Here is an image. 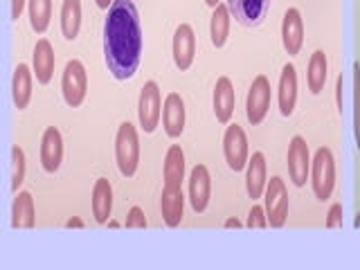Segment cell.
Returning a JSON list of instances; mask_svg holds the SVG:
<instances>
[{"mask_svg": "<svg viewBox=\"0 0 360 270\" xmlns=\"http://www.w3.org/2000/svg\"><path fill=\"white\" fill-rule=\"evenodd\" d=\"M104 59L117 82L133 79L142 59V27L133 0H115L104 20Z\"/></svg>", "mask_w": 360, "mask_h": 270, "instance_id": "1", "label": "cell"}, {"mask_svg": "<svg viewBox=\"0 0 360 270\" xmlns=\"http://www.w3.org/2000/svg\"><path fill=\"white\" fill-rule=\"evenodd\" d=\"M311 189L320 202L329 200L335 189V158L329 146H320L311 160Z\"/></svg>", "mask_w": 360, "mask_h": 270, "instance_id": "2", "label": "cell"}, {"mask_svg": "<svg viewBox=\"0 0 360 270\" xmlns=\"http://www.w3.org/2000/svg\"><path fill=\"white\" fill-rule=\"evenodd\" d=\"M115 160L124 178H133L140 165V138L131 122L120 124L115 135Z\"/></svg>", "mask_w": 360, "mask_h": 270, "instance_id": "3", "label": "cell"}, {"mask_svg": "<svg viewBox=\"0 0 360 270\" xmlns=\"http://www.w3.org/2000/svg\"><path fill=\"white\" fill-rule=\"evenodd\" d=\"M264 210L268 217L270 228H284L288 219V189L286 183L279 176H273L268 180L266 191H264Z\"/></svg>", "mask_w": 360, "mask_h": 270, "instance_id": "4", "label": "cell"}, {"mask_svg": "<svg viewBox=\"0 0 360 270\" xmlns=\"http://www.w3.org/2000/svg\"><path fill=\"white\" fill-rule=\"evenodd\" d=\"M162 117V93L155 82H146L138 99V120L144 133H153Z\"/></svg>", "mask_w": 360, "mask_h": 270, "instance_id": "5", "label": "cell"}, {"mask_svg": "<svg viewBox=\"0 0 360 270\" xmlns=\"http://www.w3.org/2000/svg\"><path fill=\"white\" fill-rule=\"evenodd\" d=\"M61 93H63V101L70 108H79L84 104L86 93H88V75L82 61H68L65 70L61 77Z\"/></svg>", "mask_w": 360, "mask_h": 270, "instance_id": "6", "label": "cell"}, {"mask_svg": "<svg viewBox=\"0 0 360 270\" xmlns=\"http://www.w3.org/2000/svg\"><path fill=\"white\" fill-rule=\"evenodd\" d=\"M223 155L225 162L232 169V172H243L250 160V149H248V135L239 127V124H228L223 135Z\"/></svg>", "mask_w": 360, "mask_h": 270, "instance_id": "7", "label": "cell"}, {"mask_svg": "<svg viewBox=\"0 0 360 270\" xmlns=\"http://www.w3.org/2000/svg\"><path fill=\"white\" fill-rule=\"evenodd\" d=\"M270 99H273V88H270L268 77L266 75L255 77V82L245 97V117L252 127H259V124L266 120L268 108H270Z\"/></svg>", "mask_w": 360, "mask_h": 270, "instance_id": "8", "label": "cell"}, {"mask_svg": "<svg viewBox=\"0 0 360 270\" xmlns=\"http://www.w3.org/2000/svg\"><path fill=\"white\" fill-rule=\"evenodd\" d=\"M311 176V153L302 135H295L288 144V178L295 187H304Z\"/></svg>", "mask_w": 360, "mask_h": 270, "instance_id": "9", "label": "cell"}, {"mask_svg": "<svg viewBox=\"0 0 360 270\" xmlns=\"http://www.w3.org/2000/svg\"><path fill=\"white\" fill-rule=\"evenodd\" d=\"M172 54H174V63L180 72H185L194 63V56H196V37H194V30L187 22L176 27L174 34V43H172Z\"/></svg>", "mask_w": 360, "mask_h": 270, "instance_id": "10", "label": "cell"}, {"mask_svg": "<svg viewBox=\"0 0 360 270\" xmlns=\"http://www.w3.org/2000/svg\"><path fill=\"white\" fill-rule=\"evenodd\" d=\"M63 162V138L56 127H48L41 138V167L45 174H56Z\"/></svg>", "mask_w": 360, "mask_h": 270, "instance_id": "11", "label": "cell"}, {"mask_svg": "<svg viewBox=\"0 0 360 270\" xmlns=\"http://www.w3.org/2000/svg\"><path fill=\"white\" fill-rule=\"evenodd\" d=\"M212 196V178L205 165H196L189 174V202L196 214H202L210 205Z\"/></svg>", "mask_w": 360, "mask_h": 270, "instance_id": "12", "label": "cell"}, {"mask_svg": "<svg viewBox=\"0 0 360 270\" xmlns=\"http://www.w3.org/2000/svg\"><path fill=\"white\" fill-rule=\"evenodd\" d=\"M277 101H279V112L284 117H290L295 112L297 104V70L292 63H286L281 68L279 75V86H277Z\"/></svg>", "mask_w": 360, "mask_h": 270, "instance_id": "13", "label": "cell"}, {"mask_svg": "<svg viewBox=\"0 0 360 270\" xmlns=\"http://www.w3.org/2000/svg\"><path fill=\"white\" fill-rule=\"evenodd\" d=\"M162 127L167 138L178 140L185 131V101L178 93H169L162 104Z\"/></svg>", "mask_w": 360, "mask_h": 270, "instance_id": "14", "label": "cell"}, {"mask_svg": "<svg viewBox=\"0 0 360 270\" xmlns=\"http://www.w3.org/2000/svg\"><path fill=\"white\" fill-rule=\"evenodd\" d=\"M281 45H284L288 56L300 54L304 45V20L300 9L295 7H290L284 14V20H281Z\"/></svg>", "mask_w": 360, "mask_h": 270, "instance_id": "15", "label": "cell"}, {"mask_svg": "<svg viewBox=\"0 0 360 270\" xmlns=\"http://www.w3.org/2000/svg\"><path fill=\"white\" fill-rule=\"evenodd\" d=\"M234 104H236L234 86L228 77H221L217 86H214V95H212V108L219 124H230L234 115Z\"/></svg>", "mask_w": 360, "mask_h": 270, "instance_id": "16", "label": "cell"}, {"mask_svg": "<svg viewBox=\"0 0 360 270\" xmlns=\"http://www.w3.org/2000/svg\"><path fill=\"white\" fill-rule=\"evenodd\" d=\"M54 48L48 39H39L32 54V70L41 86H48L54 77Z\"/></svg>", "mask_w": 360, "mask_h": 270, "instance_id": "17", "label": "cell"}, {"mask_svg": "<svg viewBox=\"0 0 360 270\" xmlns=\"http://www.w3.org/2000/svg\"><path fill=\"white\" fill-rule=\"evenodd\" d=\"M268 185V172H266V155L262 151L252 153V158L248 160L245 167V189H248V196L252 200H259L264 196Z\"/></svg>", "mask_w": 360, "mask_h": 270, "instance_id": "18", "label": "cell"}, {"mask_svg": "<svg viewBox=\"0 0 360 270\" xmlns=\"http://www.w3.org/2000/svg\"><path fill=\"white\" fill-rule=\"evenodd\" d=\"M268 5H270V0H228L230 11L243 27L259 25L266 16Z\"/></svg>", "mask_w": 360, "mask_h": 270, "instance_id": "19", "label": "cell"}, {"mask_svg": "<svg viewBox=\"0 0 360 270\" xmlns=\"http://www.w3.org/2000/svg\"><path fill=\"white\" fill-rule=\"evenodd\" d=\"M160 210L167 228H178L183 223V212H185V194L183 187H162L160 196Z\"/></svg>", "mask_w": 360, "mask_h": 270, "instance_id": "20", "label": "cell"}, {"mask_svg": "<svg viewBox=\"0 0 360 270\" xmlns=\"http://www.w3.org/2000/svg\"><path fill=\"white\" fill-rule=\"evenodd\" d=\"M162 180L167 187H183L185 180V151L180 144H172L167 149L165 165H162Z\"/></svg>", "mask_w": 360, "mask_h": 270, "instance_id": "21", "label": "cell"}, {"mask_svg": "<svg viewBox=\"0 0 360 270\" xmlns=\"http://www.w3.org/2000/svg\"><path fill=\"white\" fill-rule=\"evenodd\" d=\"M37 221L34 212V198L30 191H18L14 205H11V228L14 230H32Z\"/></svg>", "mask_w": 360, "mask_h": 270, "instance_id": "22", "label": "cell"}, {"mask_svg": "<svg viewBox=\"0 0 360 270\" xmlns=\"http://www.w3.org/2000/svg\"><path fill=\"white\" fill-rule=\"evenodd\" d=\"M93 217L97 223H108V217L112 212V187L108 178H97L93 187Z\"/></svg>", "mask_w": 360, "mask_h": 270, "instance_id": "23", "label": "cell"}, {"mask_svg": "<svg viewBox=\"0 0 360 270\" xmlns=\"http://www.w3.org/2000/svg\"><path fill=\"white\" fill-rule=\"evenodd\" d=\"M230 25H232V11L228 7V3H219L214 7V14H212V20H210V41L214 48H223L225 43H228V37H230Z\"/></svg>", "mask_w": 360, "mask_h": 270, "instance_id": "24", "label": "cell"}, {"mask_svg": "<svg viewBox=\"0 0 360 270\" xmlns=\"http://www.w3.org/2000/svg\"><path fill=\"white\" fill-rule=\"evenodd\" d=\"M32 70L30 65L18 63L14 70V79H11V99L18 110H25L32 101Z\"/></svg>", "mask_w": 360, "mask_h": 270, "instance_id": "25", "label": "cell"}, {"mask_svg": "<svg viewBox=\"0 0 360 270\" xmlns=\"http://www.w3.org/2000/svg\"><path fill=\"white\" fill-rule=\"evenodd\" d=\"M326 77H329V61L322 50H315L309 59V72H307V84L313 95H320L326 86Z\"/></svg>", "mask_w": 360, "mask_h": 270, "instance_id": "26", "label": "cell"}, {"mask_svg": "<svg viewBox=\"0 0 360 270\" xmlns=\"http://www.w3.org/2000/svg\"><path fill=\"white\" fill-rule=\"evenodd\" d=\"M82 30V0H63L61 5V34L75 41Z\"/></svg>", "mask_w": 360, "mask_h": 270, "instance_id": "27", "label": "cell"}, {"mask_svg": "<svg viewBox=\"0 0 360 270\" xmlns=\"http://www.w3.org/2000/svg\"><path fill=\"white\" fill-rule=\"evenodd\" d=\"M27 11H30V25L37 34H43L50 27L52 0H27Z\"/></svg>", "mask_w": 360, "mask_h": 270, "instance_id": "28", "label": "cell"}, {"mask_svg": "<svg viewBox=\"0 0 360 270\" xmlns=\"http://www.w3.org/2000/svg\"><path fill=\"white\" fill-rule=\"evenodd\" d=\"M22 183H25V151L16 144L11 146V191L18 194Z\"/></svg>", "mask_w": 360, "mask_h": 270, "instance_id": "29", "label": "cell"}, {"mask_svg": "<svg viewBox=\"0 0 360 270\" xmlns=\"http://www.w3.org/2000/svg\"><path fill=\"white\" fill-rule=\"evenodd\" d=\"M354 135L360 151V63H354Z\"/></svg>", "mask_w": 360, "mask_h": 270, "instance_id": "30", "label": "cell"}, {"mask_svg": "<svg viewBox=\"0 0 360 270\" xmlns=\"http://www.w3.org/2000/svg\"><path fill=\"white\" fill-rule=\"evenodd\" d=\"M245 228H250V230H266L268 228V217H266V210L262 205H252L250 214H248Z\"/></svg>", "mask_w": 360, "mask_h": 270, "instance_id": "31", "label": "cell"}, {"mask_svg": "<svg viewBox=\"0 0 360 270\" xmlns=\"http://www.w3.org/2000/svg\"><path fill=\"white\" fill-rule=\"evenodd\" d=\"M127 228H131V230H144V228H146L144 212H142L140 207H131V210H129V217H127Z\"/></svg>", "mask_w": 360, "mask_h": 270, "instance_id": "32", "label": "cell"}, {"mask_svg": "<svg viewBox=\"0 0 360 270\" xmlns=\"http://www.w3.org/2000/svg\"><path fill=\"white\" fill-rule=\"evenodd\" d=\"M326 228H329V230L342 228V205H340V202H333L329 214H326Z\"/></svg>", "mask_w": 360, "mask_h": 270, "instance_id": "33", "label": "cell"}, {"mask_svg": "<svg viewBox=\"0 0 360 270\" xmlns=\"http://www.w3.org/2000/svg\"><path fill=\"white\" fill-rule=\"evenodd\" d=\"M342 86H345V79L340 75V77L335 79V104H338V110H340V112H342V97H345L342 95V90H345Z\"/></svg>", "mask_w": 360, "mask_h": 270, "instance_id": "34", "label": "cell"}, {"mask_svg": "<svg viewBox=\"0 0 360 270\" xmlns=\"http://www.w3.org/2000/svg\"><path fill=\"white\" fill-rule=\"evenodd\" d=\"M27 0H11V18L18 20L20 14H22V7H25Z\"/></svg>", "mask_w": 360, "mask_h": 270, "instance_id": "35", "label": "cell"}, {"mask_svg": "<svg viewBox=\"0 0 360 270\" xmlns=\"http://www.w3.org/2000/svg\"><path fill=\"white\" fill-rule=\"evenodd\" d=\"M65 228H68V230H72V228L82 230V228H84V221H82V219H77V217H72V219H68V221H65Z\"/></svg>", "mask_w": 360, "mask_h": 270, "instance_id": "36", "label": "cell"}, {"mask_svg": "<svg viewBox=\"0 0 360 270\" xmlns=\"http://www.w3.org/2000/svg\"><path fill=\"white\" fill-rule=\"evenodd\" d=\"M225 228H241V221L239 219H228V221H225Z\"/></svg>", "mask_w": 360, "mask_h": 270, "instance_id": "37", "label": "cell"}, {"mask_svg": "<svg viewBox=\"0 0 360 270\" xmlns=\"http://www.w3.org/2000/svg\"><path fill=\"white\" fill-rule=\"evenodd\" d=\"M95 3H97L99 9H110V5L115 3V0H95Z\"/></svg>", "mask_w": 360, "mask_h": 270, "instance_id": "38", "label": "cell"}, {"mask_svg": "<svg viewBox=\"0 0 360 270\" xmlns=\"http://www.w3.org/2000/svg\"><path fill=\"white\" fill-rule=\"evenodd\" d=\"M354 228H356V230H360V212L356 214V219H354Z\"/></svg>", "mask_w": 360, "mask_h": 270, "instance_id": "39", "label": "cell"}, {"mask_svg": "<svg viewBox=\"0 0 360 270\" xmlns=\"http://www.w3.org/2000/svg\"><path fill=\"white\" fill-rule=\"evenodd\" d=\"M219 3H221V0H205V5H210L212 9H214V7H217Z\"/></svg>", "mask_w": 360, "mask_h": 270, "instance_id": "40", "label": "cell"}, {"mask_svg": "<svg viewBox=\"0 0 360 270\" xmlns=\"http://www.w3.org/2000/svg\"><path fill=\"white\" fill-rule=\"evenodd\" d=\"M108 228L115 230V228H120V223H117V221H108Z\"/></svg>", "mask_w": 360, "mask_h": 270, "instance_id": "41", "label": "cell"}]
</instances>
